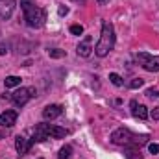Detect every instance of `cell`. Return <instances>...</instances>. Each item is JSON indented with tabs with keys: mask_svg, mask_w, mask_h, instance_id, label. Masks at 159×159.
<instances>
[{
	"mask_svg": "<svg viewBox=\"0 0 159 159\" xmlns=\"http://www.w3.org/2000/svg\"><path fill=\"white\" fill-rule=\"evenodd\" d=\"M20 9L24 11V20L30 28H41L46 22V11L35 6L34 0H20Z\"/></svg>",
	"mask_w": 159,
	"mask_h": 159,
	"instance_id": "1",
	"label": "cell"
},
{
	"mask_svg": "<svg viewBox=\"0 0 159 159\" xmlns=\"http://www.w3.org/2000/svg\"><path fill=\"white\" fill-rule=\"evenodd\" d=\"M115 41H117L115 28H113V24H111L109 20H106V22L102 24V34H100V39H98L96 46H94V54H96L98 57H106V56L113 50Z\"/></svg>",
	"mask_w": 159,
	"mask_h": 159,
	"instance_id": "2",
	"label": "cell"
},
{
	"mask_svg": "<svg viewBox=\"0 0 159 159\" xmlns=\"http://www.w3.org/2000/svg\"><path fill=\"white\" fill-rule=\"evenodd\" d=\"M111 143L113 144H119V146H141L144 143H148V137L146 135H135L131 133L128 128H119L111 133Z\"/></svg>",
	"mask_w": 159,
	"mask_h": 159,
	"instance_id": "3",
	"label": "cell"
},
{
	"mask_svg": "<svg viewBox=\"0 0 159 159\" xmlns=\"http://www.w3.org/2000/svg\"><path fill=\"white\" fill-rule=\"evenodd\" d=\"M35 96H37L35 87H20V89H17V91L11 94V100H13L15 106L22 107V106H26V104H28L32 98H35Z\"/></svg>",
	"mask_w": 159,
	"mask_h": 159,
	"instance_id": "4",
	"label": "cell"
},
{
	"mask_svg": "<svg viewBox=\"0 0 159 159\" xmlns=\"http://www.w3.org/2000/svg\"><path fill=\"white\" fill-rule=\"evenodd\" d=\"M135 59L139 61V65L148 70V72H159V56H150L146 52H139L135 54Z\"/></svg>",
	"mask_w": 159,
	"mask_h": 159,
	"instance_id": "5",
	"label": "cell"
},
{
	"mask_svg": "<svg viewBox=\"0 0 159 159\" xmlns=\"http://www.w3.org/2000/svg\"><path fill=\"white\" fill-rule=\"evenodd\" d=\"M46 139H50V124L41 122V124L35 126V129H34V135H32L30 143H32V144H35V143H43V141H46Z\"/></svg>",
	"mask_w": 159,
	"mask_h": 159,
	"instance_id": "6",
	"label": "cell"
},
{
	"mask_svg": "<svg viewBox=\"0 0 159 159\" xmlns=\"http://www.w3.org/2000/svg\"><path fill=\"white\" fill-rule=\"evenodd\" d=\"M93 37L91 35H85L83 37V41H80L78 43V48H76V52H78V56H81V57H89L91 54H93Z\"/></svg>",
	"mask_w": 159,
	"mask_h": 159,
	"instance_id": "7",
	"label": "cell"
},
{
	"mask_svg": "<svg viewBox=\"0 0 159 159\" xmlns=\"http://www.w3.org/2000/svg\"><path fill=\"white\" fill-rule=\"evenodd\" d=\"M15 11V0H0V20H7Z\"/></svg>",
	"mask_w": 159,
	"mask_h": 159,
	"instance_id": "8",
	"label": "cell"
},
{
	"mask_svg": "<svg viewBox=\"0 0 159 159\" xmlns=\"http://www.w3.org/2000/svg\"><path fill=\"white\" fill-rule=\"evenodd\" d=\"M17 122V111L15 109H6L0 115V126L2 128H13Z\"/></svg>",
	"mask_w": 159,
	"mask_h": 159,
	"instance_id": "9",
	"label": "cell"
},
{
	"mask_svg": "<svg viewBox=\"0 0 159 159\" xmlns=\"http://www.w3.org/2000/svg\"><path fill=\"white\" fill-rule=\"evenodd\" d=\"M61 113H63V107H61V106H57V104H50V106H46V107L43 109V117H44L46 120L57 119Z\"/></svg>",
	"mask_w": 159,
	"mask_h": 159,
	"instance_id": "10",
	"label": "cell"
},
{
	"mask_svg": "<svg viewBox=\"0 0 159 159\" xmlns=\"http://www.w3.org/2000/svg\"><path fill=\"white\" fill-rule=\"evenodd\" d=\"M15 148H17V152H19V157L20 156H26L28 152H30V148H32V143L28 141V139H24V137H17L15 139Z\"/></svg>",
	"mask_w": 159,
	"mask_h": 159,
	"instance_id": "11",
	"label": "cell"
},
{
	"mask_svg": "<svg viewBox=\"0 0 159 159\" xmlns=\"http://www.w3.org/2000/svg\"><path fill=\"white\" fill-rule=\"evenodd\" d=\"M131 109H133V117H135V119H141V120L148 119V109H146L144 106H139L135 100L131 102Z\"/></svg>",
	"mask_w": 159,
	"mask_h": 159,
	"instance_id": "12",
	"label": "cell"
},
{
	"mask_svg": "<svg viewBox=\"0 0 159 159\" xmlns=\"http://www.w3.org/2000/svg\"><path fill=\"white\" fill-rule=\"evenodd\" d=\"M20 81H22V80L19 78V76H7V78L4 80V85H6V87H19Z\"/></svg>",
	"mask_w": 159,
	"mask_h": 159,
	"instance_id": "13",
	"label": "cell"
},
{
	"mask_svg": "<svg viewBox=\"0 0 159 159\" xmlns=\"http://www.w3.org/2000/svg\"><path fill=\"white\" fill-rule=\"evenodd\" d=\"M72 156V146L70 144H65L61 150H59V156H57V159H69Z\"/></svg>",
	"mask_w": 159,
	"mask_h": 159,
	"instance_id": "14",
	"label": "cell"
},
{
	"mask_svg": "<svg viewBox=\"0 0 159 159\" xmlns=\"http://www.w3.org/2000/svg\"><path fill=\"white\" fill-rule=\"evenodd\" d=\"M48 56L57 59V57H65L67 52H65V50H59V48H52V50H48Z\"/></svg>",
	"mask_w": 159,
	"mask_h": 159,
	"instance_id": "15",
	"label": "cell"
},
{
	"mask_svg": "<svg viewBox=\"0 0 159 159\" xmlns=\"http://www.w3.org/2000/svg\"><path fill=\"white\" fill-rule=\"evenodd\" d=\"M124 156H126L128 159H143V156H141L137 150H133V148H128V150L124 152Z\"/></svg>",
	"mask_w": 159,
	"mask_h": 159,
	"instance_id": "16",
	"label": "cell"
},
{
	"mask_svg": "<svg viewBox=\"0 0 159 159\" xmlns=\"http://www.w3.org/2000/svg\"><path fill=\"white\" fill-rule=\"evenodd\" d=\"M144 85V80L143 78H133L129 81V89H139V87H143Z\"/></svg>",
	"mask_w": 159,
	"mask_h": 159,
	"instance_id": "17",
	"label": "cell"
},
{
	"mask_svg": "<svg viewBox=\"0 0 159 159\" xmlns=\"http://www.w3.org/2000/svg\"><path fill=\"white\" fill-rule=\"evenodd\" d=\"M109 80H111V83H113L115 87H120V85L124 83V81H122V78H120L119 74H115V72H111V74H109Z\"/></svg>",
	"mask_w": 159,
	"mask_h": 159,
	"instance_id": "18",
	"label": "cell"
},
{
	"mask_svg": "<svg viewBox=\"0 0 159 159\" xmlns=\"http://www.w3.org/2000/svg\"><path fill=\"white\" fill-rule=\"evenodd\" d=\"M70 34L81 35V34H83V26H81V24H72V26H70Z\"/></svg>",
	"mask_w": 159,
	"mask_h": 159,
	"instance_id": "19",
	"label": "cell"
},
{
	"mask_svg": "<svg viewBox=\"0 0 159 159\" xmlns=\"http://www.w3.org/2000/svg\"><path fill=\"white\" fill-rule=\"evenodd\" d=\"M148 150H150V154L157 156V154H159V144H157V143H150V144H148Z\"/></svg>",
	"mask_w": 159,
	"mask_h": 159,
	"instance_id": "20",
	"label": "cell"
},
{
	"mask_svg": "<svg viewBox=\"0 0 159 159\" xmlns=\"http://www.w3.org/2000/svg\"><path fill=\"white\" fill-rule=\"evenodd\" d=\"M146 96H150V98H159V89H148V91H146Z\"/></svg>",
	"mask_w": 159,
	"mask_h": 159,
	"instance_id": "21",
	"label": "cell"
},
{
	"mask_svg": "<svg viewBox=\"0 0 159 159\" xmlns=\"http://www.w3.org/2000/svg\"><path fill=\"white\" fill-rule=\"evenodd\" d=\"M150 117L154 120H159V107H154V109L150 111Z\"/></svg>",
	"mask_w": 159,
	"mask_h": 159,
	"instance_id": "22",
	"label": "cell"
},
{
	"mask_svg": "<svg viewBox=\"0 0 159 159\" xmlns=\"http://www.w3.org/2000/svg\"><path fill=\"white\" fill-rule=\"evenodd\" d=\"M6 52H7V44H4V43H2V44H0V56H4Z\"/></svg>",
	"mask_w": 159,
	"mask_h": 159,
	"instance_id": "23",
	"label": "cell"
},
{
	"mask_svg": "<svg viewBox=\"0 0 159 159\" xmlns=\"http://www.w3.org/2000/svg\"><path fill=\"white\" fill-rule=\"evenodd\" d=\"M67 13H69V7H63V6H61V7H59V15H67Z\"/></svg>",
	"mask_w": 159,
	"mask_h": 159,
	"instance_id": "24",
	"label": "cell"
},
{
	"mask_svg": "<svg viewBox=\"0 0 159 159\" xmlns=\"http://www.w3.org/2000/svg\"><path fill=\"white\" fill-rule=\"evenodd\" d=\"M0 139H4V131H0Z\"/></svg>",
	"mask_w": 159,
	"mask_h": 159,
	"instance_id": "25",
	"label": "cell"
},
{
	"mask_svg": "<svg viewBox=\"0 0 159 159\" xmlns=\"http://www.w3.org/2000/svg\"><path fill=\"white\" fill-rule=\"evenodd\" d=\"M98 2H100V4H104V2H107V0H98Z\"/></svg>",
	"mask_w": 159,
	"mask_h": 159,
	"instance_id": "26",
	"label": "cell"
}]
</instances>
